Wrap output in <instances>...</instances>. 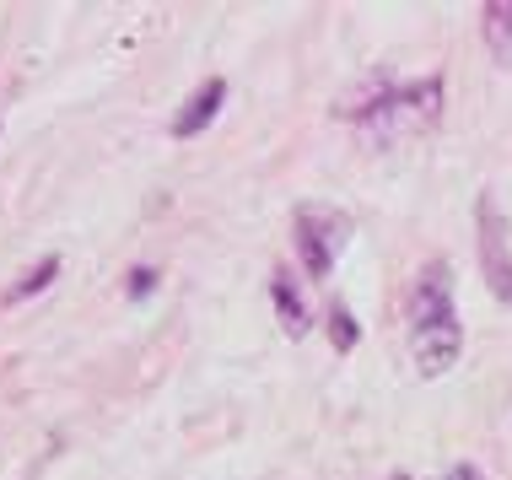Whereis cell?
<instances>
[{
    "mask_svg": "<svg viewBox=\"0 0 512 480\" xmlns=\"http://www.w3.org/2000/svg\"><path fill=\"white\" fill-rule=\"evenodd\" d=\"M442 114V81L437 76H421L410 87H389L378 98V108L362 119V130L372 141H399V135H421L432 130Z\"/></svg>",
    "mask_w": 512,
    "mask_h": 480,
    "instance_id": "6da1fadb",
    "label": "cell"
},
{
    "mask_svg": "<svg viewBox=\"0 0 512 480\" xmlns=\"http://www.w3.org/2000/svg\"><path fill=\"white\" fill-rule=\"evenodd\" d=\"M292 227H297V254L308 265V276H329L340 249L351 243V216L324 205V200H308V205H297Z\"/></svg>",
    "mask_w": 512,
    "mask_h": 480,
    "instance_id": "7a4b0ae2",
    "label": "cell"
},
{
    "mask_svg": "<svg viewBox=\"0 0 512 480\" xmlns=\"http://www.w3.org/2000/svg\"><path fill=\"white\" fill-rule=\"evenodd\" d=\"M442 324H459V313H453V270L448 259H426V270L410 286V335L442 329Z\"/></svg>",
    "mask_w": 512,
    "mask_h": 480,
    "instance_id": "3957f363",
    "label": "cell"
},
{
    "mask_svg": "<svg viewBox=\"0 0 512 480\" xmlns=\"http://www.w3.org/2000/svg\"><path fill=\"white\" fill-rule=\"evenodd\" d=\"M480 259H486V281L491 292L512 303V254H507V227H502V211H496V200L486 195L480 200Z\"/></svg>",
    "mask_w": 512,
    "mask_h": 480,
    "instance_id": "277c9868",
    "label": "cell"
},
{
    "mask_svg": "<svg viewBox=\"0 0 512 480\" xmlns=\"http://www.w3.org/2000/svg\"><path fill=\"white\" fill-rule=\"evenodd\" d=\"M410 351H415V367H421V378H442L453 362H459V351H464V329H459V324L421 329V335H410Z\"/></svg>",
    "mask_w": 512,
    "mask_h": 480,
    "instance_id": "5b68a950",
    "label": "cell"
},
{
    "mask_svg": "<svg viewBox=\"0 0 512 480\" xmlns=\"http://www.w3.org/2000/svg\"><path fill=\"white\" fill-rule=\"evenodd\" d=\"M221 98H227V81L211 76V81H205V87L195 92V98L178 108V119H173V135H178V141H184V135H200L205 125H211L216 108H221Z\"/></svg>",
    "mask_w": 512,
    "mask_h": 480,
    "instance_id": "8992f818",
    "label": "cell"
},
{
    "mask_svg": "<svg viewBox=\"0 0 512 480\" xmlns=\"http://www.w3.org/2000/svg\"><path fill=\"white\" fill-rule=\"evenodd\" d=\"M486 17V44L502 65H512V0H496V6L480 11Z\"/></svg>",
    "mask_w": 512,
    "mask_h": 480,
    "instance_id": "52a82bcc",
    "label": "cell"
},
{
    "mask_svg": "<svg viewBox=\"0 0 512 480\" xmlns=\"http://www.w3.org/2000/svg\"><path fill=\"white\" fill-rule=\"evenodd\" d=\"M270 292H275V303H281L286 335H308V308H302V297H297V286H292V276H286V270H275Z\"/></svg>",
    "mask_w": 512,
    "mask_h": 480,
    "instance_id": "ba28073f",
    "label": "cell"
},
{
    "mask_svg": "<svg viewBox=\"0 0 512 480\" xmlns=\"http://www.w3.org/2000/svg\"><path fill=\"white\" fill-rule=\"evenodd\" d=\"M329 335H335V346H340V351H351V346H356V324H351V313H345L340 303L329 308Z\"/></svg>",
    "mask_w": 512,
    "mask_h": 480,
    "instance_id": "9c48e42d",
    "label": "cell"
},
{
    "mask_svg": "<svg viewBox=\"0 0 512 480\" xmlns=\"http://www.w3.org/2000/svg\"><path fill=\"white\" fill-rule=\"evenodd\" d=\"M54 270H60V259H44V265H38L22 286H11V297H33V292H44V286L54 281Z\"/></svg>",
    "mask_w": 512,
    "mask_h": 480,
    "instance_id": "30bf717a",
    "label": "cell"
},
{
    "mask_svg": "<svg viewBox=\"0 0 512 480\" xmlns=\"http://www.w3.org/2000/svg\"><path fill=\"white\" fill-rule=\"evenodd\" d=\"M442 480H480V470H475V464H453V470L442 475Z\"/></svg>",
    "mask_w": 512,
    "mask_h": 480,
    "instance_id": "8fae6325",
    "label": "cell"
},
{
    "mask_svg": "<svg viewBox=\"0 0 512 480\" xmlns=\"http://www.w3.org/2000/svg\"><path fill=\"white\" fill-rule=\"evenodd\" d=\"M141 292H151V270H135V281H130V297H141Z\"/></svg>",
    "mask_w": 512,
    "mask_h": 480,
    "instance_id": "7c38bea8",
    "label": "cell"
},
{
    "mask_svg": "<svg viewBox=\"0 0 512 480\" xmlns=\"http://www.w3.org/2000/svg\"><path fill=\"white\" fill-rule=\"evenodd\" d=\"M389 480H410V475H389Z\"/></svg>",
    "mask_w": 512,
    "mask_h": 480,
    "instance_id": "4fadbf2b",
    "label": "cell"
}]
</instances>
